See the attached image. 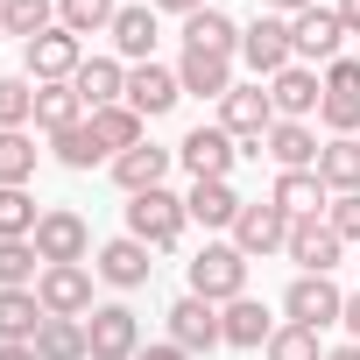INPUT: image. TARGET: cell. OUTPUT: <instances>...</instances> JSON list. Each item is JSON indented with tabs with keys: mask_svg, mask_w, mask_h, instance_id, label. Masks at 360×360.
Here are the masks:
<instances>
[{
	"mask_svg": "<svg viewBox=\"0 0 360 360\" xmlns=\"http://www.w3.org/2000/svg\"><path fill=\"white\" fill-rule=\"evenodd\" d=\"M184 226H191V212H184V198H176L169 184H155V191H134L127 198V233L141 240V248H176L184 240Z\"/></svg>",
	"mask_w": 360,
	"mask_h": 360,
	"instance_id": "obj_1",
	"label": "cell"
},
{
	"mask_svg": "<svg viewBox=\"0 0 360 360\" xmlns=\"http://www.w3.org/2000/svg\"><path fill=\"white\" fill-rule=\"evenodd\" d=\"M219 127L240 141V155H262V141H269V127H276V99H269V85H262V78L233 85V92L219 99Z\"/></svg>",
	"mask_w": 360,
	"mask_h": 360,
	"instance_id": "obj_2",
	"label": "cell"
},
{
	"mask_svg": "<svg viewBox=\"0 0 360 360\" xmlns=\"http://www.w3.org/2000/svg\"><path fill=\"white\" fill-rule=\"evenodd\" d=\"M191 297H205V304L248 297V255H240L233 240H205V248L191 255Z\"/></svg>",
	"mask_w": 360,
	"mask_h": 360,
	"instance_id": "obj_3",
	"label": "cell"
},
{
	"mask_svg": "<svg viewBox=\"0 0 360 360\" xmlns=\"http://www.w3.org/2000/svg\"><path fill=\"white\" fill-rule=\"evenodd\" d=\"M240 64H248V71H255L262 85H269L276 71H290V64H297V43H290V22L262 8V15H255V22L240 29Z\"/></svg>",
	"mask_w": 360,
	"mask_h": 360,
	"instance_id": "obj_4",
	"label": "cell"
},
{
	"mask_svg": "<svg viewBox=\"0 0 360 360\" xmlns=\"http://www.w3.org/2000/svg\"><path fill=\"white\" fill-rule=\"evenodd\" d=\"M78 64H85V43H78L64 22L43 29L36 43H22V78H36V85H71Z\"/></svg>",
	"mask_w": 360,
	"mask_h": 360,
	"instance_id": "obj_5",
	"label": "cell"
},
{
	"mask_svg": "<svg viewBox=\"0 0 360 360\" xmlns=\"http://www.w3.org/2000/svg\"><path fill=\"white\" fill-rule=\"evenodd\" d=\"M141 353V318L127 304H92L85 311V360H134Z\"/></svg>",
	"mask_w": 360,
	"mask_h": 360,
	"instance_id": "obj_6",
	"label": "cell"
},
{
	"mask_svg": "<svg viewBox=\"0 0 360 360\" xmlns=\"http://www.w3.org/2000/svg\"><path fill=\"white\" fill-rule=\"evenodd\" d=\"M233 248H240L248 262L283 255V248H290V212H283L276 198H248V205H240V219H233Z\"/></svg>",
	"mask_w": 360,
	"mask_h": 360,
	"instance_id": "obj_7",
	"label": "cell"
},
{
	"mask_svg": "<svg viewBox=\"0 0 360 360\" xmlns=\"http://www.w3.org/2000/svg\"><path fill=\"white\" fill-rule=\"evenodd\" d=\"M176 162L191 169V184H212V176H233V162H240V141H233L219 120H205V127H191L184 141H176Z\"/></svg>",
	"mask_w": 360,
	"mask_h": 360,
	"instance_id": "obj_8",
	"label": "cell"
},
{
	"mask_svg": "<svg viewBox=\"0 0 360 360\" xmlns=\"http://www.w3.org/2000/svg\"><path fill=\"white\" fill-rule=\"evenodd\" d=\"M283 318H290V325L325 332V325H339V318H346V290H339L332 276H297V283L283 290Z\"/></svg>",
	"mask_w": 360,
	"mask_h": 360,
	"instance_id": "obj_9",
	"label": "cell"
},
{
	"mask_svg": "<svg viewBox=\"0 0 360 360\" xmlns=\"http://www.w3.org/2000/svg\"><path fill=\"white\" fill-rule=\"evenodd\" d=\"M290 43H297V64H339L346 57V22H339V8H304L297 22H290Z\"/></svg>",
	"mask_w": 360,
	"mask_h": 360,
	"instance_id": "obj_10",
	"label": "cell"
},
{
	"mask_svg": "<svg viewBox=\"0 0 360 360\" xmlns=\"http://www.w3.org/2000/svg\"><path fill=\"white\" fill-rule=\"evenodd\" d=\"M36 255H43V269L50 262H85L92 255V226H85V212H71V205H50L43 219H36Z\"/></svg>",
	"mask_w": 360,
	"mask_h": 360,
	"instance_id": "obj_11",
	"label": "cell"
},
{
	"mask_svg": "<svg viewBox=\"0 0 360 360\" xmlns=\"http://www.w3.org/2000/svg\"><path fill=\"white\" fill-rule=\"evenodd\" d=\"M290 262H297V276H332L339 262H346V240L325 226V212L318 219H290V248H283Z\"/></svg>",
	"mask_w": 360,
	"mask_h": 360,
	"instance_id": "obj_12",
	"label": "cell"
},
{
	"mask_svg": "<svg viewBox=\"0 0 360 360\" xmlns=\"http://www.w3.org/2000/svg\"><path fill=\"white\" fill-rule=\"evenodd\" d=\"M36 297H43L50 318H85L92 311V269L85 262H50L36 276Z\"/></svg>",
	"mask_w": 360,
	"mask_h": 360,
	"instance_id": "obj_13",
	"label": "cell"
},
{
	"mask_svg": "<svg viewBox=\"0 0 360 360\" xmlns=\"http://www.w3.org/2000/svg\"><path fill=\"white\" fill-rule=\"evenodd\" d=\"M162 318H169V339L184 346L191 360H198V353H212V346H226V332H219V304H205V297H191V290L176 297Z\"/></svg>",
	"mask_w": 360,
	"mask_h": 360,
	"instance_id": "obj_14",
	"label": "cell"
},
{
	"mask_svg": "<svg viewBox=\"0 0 360 360\" xmlns=\"http://www.w3.org/2000/svg\"><path fill=\"white\" fill-rule=\"evenodd\" d=\"M155 248H141L134 233H120V240H106L99 255H92V276L99 283H113V290H141L148 276H155V262H148Z\"/></svg>",
	"mask_w": 360,
	"mask_h": 360,
	"instance_id": "obj_15",
	"label": "cell"
},
{
	"mask_svg": "<svg viewBox=\"0 0 360 360\" xmlns=\"http://www.w3.org/2000/svg\"><path fill=\"white\" fill-rule=\"evenodd\" d=\"M176 99H184V85H176L169 64H127V106H134L141 120H162Z\"/></svg>",
	"mask_w": 360,
	"mask_h": 360,
	"instance_id": "obj_16",
	"label": "cell"
},
{
	"mask_svg": "<svg viewBox=\"0 0 360 360\" xmlns=\"http://www.w3.org/2000/svg\"><path fill=\"white\" fill-rule=\"evenodd\" d=\"M269 99H276V120H311L318 99H325V78L311 64H290V71L269 78Z\"/></svg>",
	"mask_w": 360,
	"mask_h": 360,
	"instance_id": "obj_17",
	"label": "cell"
},
{
	"mask_svg": "<svg viewBox=\"0 0 360 360\" xmlns=\"http://www.w3.org/2000/svg\"><path fill=\"white\" fill-rule=\"evenodd\" d=\"M169 162H176V148H155V141H141V148L113 155L106 169H113V184L134 198V191H155V184H169Z\"/></svg>",
	"mask_w": 360,
	"mask_h": 360,
	"instance_id": "obj_18",
	"label": "cell"
},
{
	"mask_svg": "<svg viewBox=\"0 0 360 360\" xmlns=\"http://www.w3.org/2000/svg\"><path fill=\"white\" fill-rule=\"evenodd\" d=\"M176 85L191 99H226L240 78H233V57H212V50H184L176 57Z\"/></svg>",
	"mask_w": 360,
	"mask_h": 360,
	"instance_id": "obj_19",
	"label": "cell"
},
{
	"mask_svg": "<svg viewBox=\"0 0 360 360\" xmlns=\"http://www.w3.org/2000/svg\"><path fill=\"white\" fill-rule=\"evenodd\" d=\"M240 205H248V198H240V191L226 184V176H212V184H191V191H184V212H191V219H198L205 233H233Z\"/></svg>",
	"mask_w": 360,
	"mask_h": 360,
	"instance_id": "obj_20",
	"label": "cell"
},
{
	"mask_svg": "<svg viewBox=\"0 0 360 360\" xmlns=\"http://www.w3.org/2000/svg\"><path fill=\"white\" fill-rule=\"evenodd\" d=\"M318 127L311 120H276L269 127V141H262V155L276 162V169H318Z\"/></svg>",
	"mask_w": 360,
	"mask_h": 360,
	"instance_id": "obj_21",
	"label": "cell"
},
{
	"mask_svg": "<svg viewBox=\"0 0 360 360\" xmlns=\"http://www.w3.org/2000/svg\"><path fill=\"white\" fill-rule=\"evenodd\" d=\"M106 36H113L120 64H155V8H148V0H141V8H120Z\"/></svg>",
	"mask_w": 360,
	"mask_h": 360,
	"instance_id": "obj_22",
	"label": "cell"
},
{
	"mask_svg": "<svg viewBox=\"0 0 360 360\" xmlns=\"http://www.w3.org/2000/svg\"><path fill=\"white\" fill-rule=\"evenodd\" d=\"M71 85H78L85 113H99V106H120V99H127V64H120V57H85Z\"/></svg>",
	"mask_w": 360,
	"mask_h": 360,
	"instance_id": "obj_23",
	"label": "cell"
},
{
	"mask_svg": "<svg viewBox=\"0 0 360 360\" xmlns=\"http://www.w3.org/2000/svg\"><path fill=\"white\" fill-rule=\"evenodd\" d=\"M290 219H318L325 205H332V191H325V176L318 169H276V191H269Z\"/></svg>",
	"mask_w": 360,
	"mask_h": 360,
	"instance_id": "obj_24",
	"label": "cell"
},
{
	"mask_svg": "<svg viewBox=\"0 0 360 360\" xmlns=\"http://www.w3.org/2000/svg\"><path fill=\"white\" fill-rule=\"evenodd\" d=\"M219 332H226V346H269L276 318L262 297H233V304H219Z\"/></svg>",
	"mask_w": 360,
	"mask_h": 360,
	"instance_id": "obj_25",
	"label": "cell"
},
{
	"mask_svg": "<svg viewBox=\"0 0 360 360\" xmlns=\"http://www.w3.org/2000/svg\"><path fill=\"white\" fill-rule=\"evenodd\" d=\"M43 297L36 290H0V346H36V332H43Z\"/></svg>",
	"mask_w": 360,
	"mask_h": 360,
	"instance_id": "obj_26",
	"label": "cell"
},
{
	"mask_svg": "<svg viewBox=\"0 0 360 360\" xmlns=\"http://www.w3.org/2000/svg\"><path fill=\"white\" fill-rule=\"evenodd\" d=\"M184 50H212V57H240V22L226 8H198L184 22Z\"/></svg>",
	"mask_w": 360,
	"mask_h": 360,
	"instance_id": "obj_27",
	"label": "cell"
},
{
	"mask_svg": "<svg viewBox=\"0 0 360 360\" xmlns=\"http://www.w3.org/2000/svg\"><path fill=\"white\" fill-rule=\"evenodd\" d=\"M92 134H99V148H106V155H127V148H141V141H148V120L120 99V106H99V113H92Z\"/></svg>",
	"mask_w": 360,
	"mask_h": 360,
	"instance_id": "obj_28",
	"label": "cell"
},
{
	"mask_svg": "<svg viewBox=\"0 0 360 360\" xmlns=\"http://www.w3.org/2000/svg\"><path fill=\"white\" fill-rule=\"evenodd\" d=\"M318 176H325V191H332V198L360 191V134H339V141H325V148H318Z\"/></svg>",
	"mask_w": 360,
	"mask_h": 360,
	"instance_id": "obj_29",
	"label": "cell"
},
{
	"mask_svg": "<svg viewBox=\"0 0 360 360\" xmlns=\"http://www.w3.org/2000/svg\"><path fill=\"white\" fill-rule=\"evenodd\" d=\"M78 120H92L85 99H78V85H36V127H43V134H64V127H78Z\"/></svg>",
	"mask_w": 360,
	"mask_h": 360,
	"instance_id": "obj_30",
	"label": "cell"
},
{
	"mask_svg": "<svg viewBox=\"0 0 360 360\" xmlns=\"http://www.w3.org/2000/svg\"><path fill=\"white\" fill-rule=\"evenodd\" d=\"M36 176V134L29 127H0V191H15Z\"/></svg>",
	"mask_w": 360,
	"mask_h": 360,
	"instance_id": "obj_31",
	"label": "cell"
},
{
	"mask_svg": "<svg viewBox=\"0 0 360 360\" xmlns=\"http://www.w3.org/2000/svg\"><path fill=\"white\" fill-rule=\"evenodd\" d=\"M50 155H57L64 169H99V162H113V155L99 148V134H92V120H78V127H64V134H50Z\"/></svg>",
	"mask_w": 360,
	"mask_h": 360,
	"instance_id": "obj_32",
	"label": "cell"
},
{
	"mask_svg": "<svg viewBox=\"0 0 360 360\" xmlns=\"http://www.w3.org/2000/svg\"><path fill=\"white\" fill-rule=\"evenodd\" d=\"M0 29L36 43L43 29H57V0H0Z\"/></svg>",
	"mask_w": 360,
	"mask_h": 360,
	"instance_id": "obj_33",
	"label": "cell"
},
{
	"mask_svg": "<svg viewBox=\"0 0 360 360\" xmlns=\"http://www.w3.org/2000/svg\"><path fill=\"white\" fill-rule=\"evenodd\" d=\"M113 15H120V0H57V22H64L78 43H85V36H106Z\"/></svg>",
	"mask_w": 360,
	"mask_h": 360,
	"instance_id": "obj_34",
	"label": "cell"
},
{
	"mask_svg": "<svg viewBox=\"0 0 360 360\" xmlns=\"http://www.w3.org/2000/svg\"><path fill=\"white\" fill-rule=\"evenodd\" d=\"M36 353L43 360H85V318H43Z\"/></svg>",
	"mask_w": 360,
	"mask_h": 360,
	"instance_id": "obj_35",
	"label": "cell"
},
{
	"mask_svg": "<svg viewBox=\"0 0 360 360\" xmlns=\"http://www.w3.org/2000/svg\"><path fill=\"white\" fill-rule=\"evenodd\" d=\"M36 276H43L36 240H0V290H36Z\"/></svg>",
	"mask_w": 360,
	"mask_h": 360,
	"instance_id": "obj_36",
	"label": "cell"
},
{
	"mask_svg": "<svg viewBox=\"0 0 360 360\" xmlns=\"http://www.w3.org/2000/svg\"><path fill=\"white\" fill-rule=\"evenodd\" d=\"M36 198H29V184H15V191H0V240H29L36 233Z\"/></svg>",
	"mask_w": 360,
	"mask_h": 360,
	"instance_id": "obj_37",
	"label": "cell"
},
{
	"mask_svg": "<svg viewBox=\"0 0 360 360\" xmlns=\"http://www.w3.org/2000/svg\"><path fill=\"white\" fill-rule=\"evenodd\" d=\"M262 353H269V360H325V346H318V332H311V325H290V318L276 325V339H269Z\"/></svg>",
	"mask_w": 360,
	"mask_h": 360,
	"instance_id": "obj_38",
	"label": "cell"
},
{
	"mask_svg": "<svg viewBox=\"0 0 360 360\" xmlns=\"http://www.w3.org/2000/svg\"><path fill=\"white\" fill-rule=\"evenodd\" d=\"M0 127H36V78H0Z\"/></svg>",
	"mask_w": 360,
	"mask_h": 360,
	"instance_id": "obj_39",
	"label": "cell"
},
{
	"mask_svg": "<svg viewBox=\"0 0 360 360\" xmlns=\"http://www.w3.org/2000/svg\"><path fill=\"white\" fill-rule=\"evenodd\" d=\"M318 127L339 141V134H360V92H325L318 99Z\"/></svg>",
	"mask_w": 360,
	"mask_h": 360,
	"instance_id": "obj_40",
	"label": "cell"
},
{
	"mask_svg": "<svg viewBox=\"0 0 360 360\" xmlns=\"http://www.w3.org/2000/svg\"><path fill=\"white\" fill-rule=\"evenodd\" d=\"M325 226L346 240V248H360V191H346V198H332L325 205Z\"/></svg>",
	"mask_w": 360,
	"mask_h": 360,
	"instance_id": "obj_41",
	"label": "cell"
},
{
	"mask_svg": "<svg viewBox=\"0 0 360 360\" xmlns=\"http://www.w3.org/2000/svg\"><path fill=\"white\" fill-rule=\"evenodd\" d=\"M325 92H360V57H339V64H325Z\"/></svg>",
	"mask_w": 360,
	"mask_h": 360,
	"instance_id": "obj_42",
	"label": "cell"
},
{
	"mask_svg": "<svg viewBox=\"0 0 360 360\" xmlns=\"http://www.w3.org/2000/svg\"><path fill=\"white\" fill-rule=\"evenodd\" d=\"M148 8H155V15H176V22H191L198 8H212V0H148Z\"/></svg>",
	"mask_w": 360,
	"mask_h": 360,
	"instance_id": "obj_43",
	"label": "cell"
},
{
	"mask_svg": "<svg viewBox=\"0 0 360 360\" xmlns=\"http://www.w3.org/2000/svg\"><path fill=\"white\" fill-rule=\"evenodd\" d=\"M134 360H191V353H184V346H176V339H155V346H141Z\"/></svg>",
	"mask_w": 360,
	"mask_h": 360,
	"instance_id": "obj_44",
	"label": "cell"
},
{
	"mask_svg": "<svg viewBox=\"0 0 360 360\" xmlns=\"http://www.w3.org/2000/svg\"><path fill=\"white\" fill-rule=\"evenodd\" d=\"M262 8H269V15H283V22H297L304 8H318V0H262Z\"/></svg>",
	"mask_w": 360,
	"mask_h": 360,
	"instance_id": "obj_45",
	"label": "cell"
},
{
	"mask_svg": "<svg viewBox=\"0 0 360 360\" xmlns=\"http://www.w3.org/2000/svg\"><path fill=\"white\" fill-rule=\"evenodd\" d=\"M339 325H346V339H353V346H360V290H353V297H346V318H339Z\"/></svg>",
	"mask_w": 360,
	"mask_h": 360,
	"instance_id": "obj_46",
	"label": "cell"
},
{
	"mask_svg": "<svg viewBox=\"0 0 360 360\" xmlns=\"http://www.w3.org/2000/svg\"><path fill=\"white\" fill-rule=\"evenodd\" d=\"M339 8V22H346V36H360V0H332Z\"/></svg>",
	"mask_w": 360,
	"mask_h": 360,
	"instance_id": "obj_47",
	"label": "cell"
},
{
	"mask_svg": "<svg viewBox=\"0 0 360 360\" xmlns=\"http://www.w3.org/2000/svg\"><path fill=\"white\" fill-rule=\"evenodd\" d=\"M0 360H43L36 346H0Z\"/></svg>",
	"mask_w": 360,
	"mask_h": 360,
	"instance_id": "obj_48",
	"label": "cell"
},
{
	"mask_svg": "<svg viewBox=\"0 0 360 360\" xmlns=\"http://www.w3.org/2000/svg\"><path fill=\"white\" fill-rule=\"evenodd\" d=\"M325 360H360V346H353V339H346V346H332V353H325Z\"/></svg>",
	"mask_w": 360,
	"mask_h": 360,
	"instance_id": "obj_49",
	"label": "cell"
},
{
	"mask_svg": "<svg viewBox=\"0 0 360 360\" xmlns=\"http://www.w3.org/2000/svg\"><path fill=\"white\" fill-rule=\"evenodd\" d=\"M0 36H8V29H0Z\"/></svg>",
	"mask_w": 360,
	"mask_h": 360,
	"instance_id": "obj_50",
	"label": "cell"
}]
</instances>
